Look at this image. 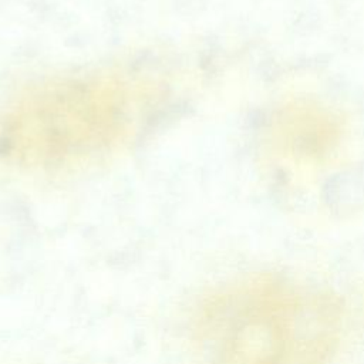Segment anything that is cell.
Returning <instances> with one entry per match:
<instances>
[{"mask_svg":"<svg viewBox=\"0 0 364 364\" xmlns=\"http://www.w3.org/2000/svg\"><path fill=\"white\" fill-rule=\"evenodd\" d=\"M341 328L337 296L280 274L256 273L199 299L189 341L195 364H330Z\"/></svg>","mask_w":364,"mask_h":364,"instance_id":"obj_1","label":"cell"},{"mask_svg":"<svg viewBox=\"0 0 364 364\" xmlns=\"http://www.w3.org/2000/svg\"><path fill=\"white\" fill-rule=\"evenodd\" d=\"M152 94L149 82L121 73L41 84L7 111L3 152L30 168H61L104 155L131 138Z\"/></svg>","mask_w":364,"mask_h":364,"instance_id":"obj_2","label":"cell"}]
</instances>
